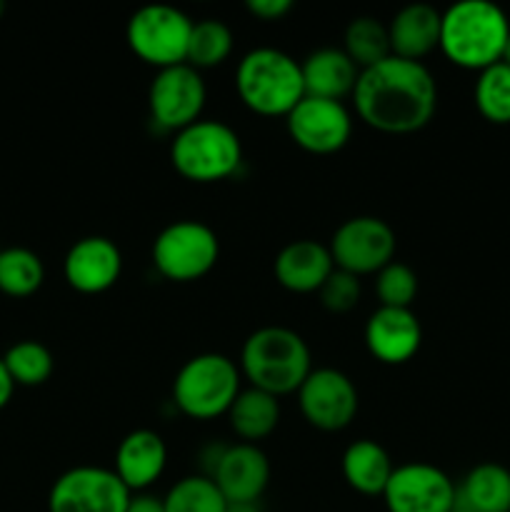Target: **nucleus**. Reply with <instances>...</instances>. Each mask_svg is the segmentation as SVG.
<instances>
[{"instance_id":"nucleus-39","label":"nucleus","mask_w":510,"mask_h":512,"mask_svg":"<svg viewBox=\"0 0 510 512\" xmlns=\"http://www.w3.org/2000/svg\"><path fill=\"white\" fill-rule=\"evenodd\" d=\"M450 512H468V510H463V508H458V505H455V510H450Z\"/></svg>"},{"instance_id":"nucleus-12","label":"nucleus","mask_w":510,"mask_h":512,"mask_svg":"<svg viewBox=\"0 0 510 512\" xmlns=\"http://www.w3.org/2000/svg\"><path fill=\"white\" fill-rule=\"evenodd\" d=\"M388 512H450L458 505V485L430 463L398 465L385 485Z\"/></svg>"},{"instance_id":"nucleus-26","label":"nucleus","mask_w":510,"mask_h":512,"mask_svg":"<svg viewBox=\"0 0 510 512\" xmlns=\"http://www.w3.org/2000/svg\"><path fill=\"white\" fill-rule=\"evenodd\" d=\"M43 260L28 248L0 250V290L10 298H28L43 285Z\"/></svg>"},{"instance_id":"nucleus-22","label":"nucleus","mask_w":510,"mask_h":512,"mask_svg":"<svg viewBox=\"0 0 510 512\" xmlns=\"http://www.w3.org/2000/svg\"><path fill=\"white\" fill-rule=\"evenodd\" d=\"M395 465L388 450L375 440H355L343 453V478L355 493L360 495H383Z\"/></svg>"},{"instance_id":"nucleus-9","label":"nucleus","mask_w":510,"mask_h":512,"mask_svg":"<svg viewBox=\"0 0 510 512\" xmlns=\"http://www.w3.org/2000/svg\"><path fill=\"white\" fill-rule=\"evenodd\" d=\"M338 270L355 275L380 273L395 258V233L385 220L358 215L340 225L328 245Z\"/></svg>"},{"instance_id":"nucleus-18","label":"nucleus","mask_w":510,"mask_h":512,"mask_svg":"<svg viewBox=\"0 0 510 512\" xmlns=\"http://www.w3.org/2000/svg\"><path fill=\"white\" fill-rule=\"evenodd\" d=\"M168 463L165 440L155 430L140 428L125 435L115 450L113 473L123 480L130 493H145L163 475Z\"/></svg>"},{"instance_id":"nucleus-19","label":"nucleus","mask_w":510,"mask_h":512,"mask_svg":"<svg viewBox=\"0 0 510 512\" xmlns=\"http://www.w3.org/2000/svg\"><path fill=\"white\" fill-rule=\"evenodd\" d=\"M275 280L290 293H318L335 270L328 245L293 240L275 255Z\"/></svg>"},{"instance_id":"nucleus-17","label":"nucleus","mask_w":510,"mask_h":512,"mask_svg":"<svg viewBox=\"0 0 510 512\" xmlns=\"http://www.w3.org/2000/svg\"><path fill=\"white\" fill-rule=\"evenodd\" d=\"M365 348L385 365H403L415 358L423 343V328L410 308L380 305L365 323Z\"/></svg>"},{"instance_id":"nucleus-30","label":"nucleus","mask_w":510,"mask_h":512,"mask_svg":"<svg viewBox=\"0 0 510 512\" xmlns=\"http://www.w3.org/2000/svg\"><path fill=\"white\" fill-rule=\"evenodd\" d=\"M3 365L13 383L25 385V388L43 385L53 375V355L38 340H20V343L10 345Z\"/></svg>"},{"instance_id":"nucleus-15","label":"nucleus","mask_w":510,"mask_h":512,"mask_svg":"<svg viewBox=\"0 0 510 512\" xmlns=\"http://www.w3.org/2000/svg\"><path fill=\"white\" fill-rule=\"evenodd\" d=\"M208 478L228 503H258L270 483L268 455L250 443L225 445Z\"/></svg>"},{"instance_id":"nucleus-25","label":"nucleus","mask_w":510,"mask_h":512,"mask_svg":"<svg viewBox=\"0 0 510 512\" xmlns=\"http://www.w3.org/2000/svg\"><path fill=\"white\" fill-rule=\"evenodd\" d=\"M343 50L348 53V58L358 65V70L373 68V65L383 63L385 58H390V35L388 25L380 23L378 18H370V15H360L353 18L345 28V45Z\"/></svg>"},{"instance_id":"nucleus-10","label":"nucleus","mask_w":510,"mask_h":512,"mask_svg":"<svg viewBox=\"0 0 510 512\" xmlns=\"http://www.w3.org/2000/svg\"><path fill=\"white\" fill-rule=\"evenodd\" d=\"M130 498L133 493L113 470L80 465L55 480L48 495V512H125Z\"/></svg>"},{"instance_id":"nucleus-3","label":"nucleus","mask_w":510,"mask_h":512,"mask_svg":"<svg viewBox=\"0 0 510 512\" xmlns=\"http://www.w3.org/2000/svg\"><path fill=\"white\" fill-rule=\"evenodd\" d=\"M310 348L295 330L265 325L248 335L240 350V375L263 393L283 398L298 393L310 375Z\"/></svg>"},{"instance_id":"nucleus-31","label":"nucleus","mask_w":510,"mask_h":512,"mask_svg":"<svg viewBox=\"0 0 510 512\" xmlns=\"http://www.w3.org/2000/svg\"><path fill=\"white\" fill-rule=\"evenodd\" d=\"M375 293L383 308H410L418 295V275L410 265L393 263L385 265L380 273H375Z\"/></svg>"},{"instance_id":"nucleus-32","label":"nucleus","mask_w":510,"mask_h":512,"mask_svg":"<svg viewBox=\"0 0 510 512\" xmlns=\"http://www.w3.org/2000/svg\"><path fill=\"white\" fill-rule=\"evenodd\" d=\"M318 293L325 310H330V313H348L360 300V280L355 275L345 273V270L335 268Z\"/></svg>"},{"instance_id":"nucleus-24","label":"nucleus","mask_w":510,"mask_h":512,"mask_svg":"<svg viewBox=\"0 0 510 512\" xmlns=\"http://www.w3.org/2000/svg\"><path fill=\"white\" fill-rule=\"evenodd\" d=\"M228 423L240 443L255 445L265 440L280 423V403L275 395L263 393L258 388L240 390L235 403L228 410Z\"/></svg>"},{"instance_id":"nucleus-34","label":"nucleus","mask_w":510,"mask_h":512,"mask_svg":"<svg viewBox=\"0 0 510 512\" xmlns=\"http://www.w3.org/2000/svg\"><path fill=\"white\" fill-rule=\"evenodd\" d=\"M125 512H165L163 498H155V495L148 493H135Z\"/></svg>"},{"instance_id":"nucleus-1","label":"nucleus","mask_w":510,"mask_h":512,"mask_svg":"<svg viewBox=\"0 0 510 512\" xmlns=\"http://www.w3.org/2000/svg\"><path fill=\"white\" fill-rule=\"evenodd\" d=\"M355 113L368 128L388 135L418 133L438 110V85L423 63L385 58L360 70L353 90Z\"/></svg>"},{"instance_id":"nucleus-20","label":"nucleus","mask_w":510,"mask_h":512,"mask_svg":"<svg viewBox=\"0 0 510 512\" xmlns=\"http://www.w3.org/2000/svg\"><path fill=\"white\" fill-rule=\"evenodd\" d=\"M440 23H443V13L435 10L433 5H405L388 25L390 53L395 58L423 63L425 55L440 48Z\"/></svg>"},{"instance_id":"nucleus-40","label":"nucleus","mask_w":510,"mask_h":512,"mask_svg":"<svg viewBox=\"0 0 510 512\" xmlns=\"http://www.w3.org/2000/svg\"><path fill=\"white\" fill-rule=\"evenodd\" d=\"M0 250H3V248H0Z\"/></svg>"},{"instance_id":"nucleus-38","label":"nucleus","mask_w":510,"mask_h":512,"mask_svg":"<svg viewBox=\"0 0 510 512\" xmlns=\"http://www.w3.org/2000/svg\"><path fill=\"white\" fill-rule=\"evenodd\" d=\"M5 13V3H3V0H0V15H3Z\"/></svg>"},{"instance_id":"nucleus-28","label":"nucleus","mask_w":510,"mask_h":512,"mask_svg":"<svg viewBox=\"0 0 510 512\" xmlns=\"http://www.w3.org/2000/svg\"><path fill=\"white\" fill-rule=\"evenodd\" d=\"M475 108L488 123H510V65L495 63L480 70L475 80Z\"/></svg>"},{"instance_id":"nucleus-6","label":"nucleus","mask_w":510,"mask_h":512,"mask_svg":"<svg viewBox=\"0 0 510 512\" xmlns=\"http://www.w3.org/2000/svg\"><path fill=\"white\" fill-rule=\"evenodd\" d=\"M240 368L220 353H200L178 370L173 380V403L193 420L228 415L240 395Z\"/></svg>"},{"instance_id":"nucleus-16","label":"nucleus","mask_w":510,"mask_h":512,"mask_svg":"<svg viewBox=\"0 0 510 512\" xmlns=\"http://www.w3.org/2000/svg\"><path fill=\"white\" fill-rule=\"evenodd\" d=\"M123 270V255L118 245L103 235H88L68 250L63 275L73 290L83 295H98L113 288Z\"/></svg>"},{"instance_id":"nucleus-4","label":"nucleus","mask_w":510,"mask_h":512,"mask_svg":"<svg viewBox=\"0 0 510 512\" xmlns=\"http://www.w3.org/2000/svg\"><path fill=\"white\" fill-rule=\"evenodd\" d=\"M235 90L248 110L263 118H285L305 98L303 70L278 48H255L240 58Z\"/></svg>"},{"instance_id":"nucleus-36","label":"nucleus","mask_w":510,"mask_h":512,"mask_svg":"<svg viewBox=\"0 0 510 512\" xmlns=\"http://www.w3.org/2000/svg\"><path fill=\"white\" fill-rule=\"evenodd\" d=\"M225 512H263L260 503H228Z\"/></svg>"},{"instance_id":"nucleus-11","label":"nucleus","mask_w":510,"mask_h":512,"mask_svg":"<svg viewBox=\"0 0 510 512\" xmlns=\"http://www.w3.org/2000/svg\"><path fill=\"white\" fill-rule=\"evenodd\" d=\"M205 98H208V90H205L200 70L190 68L188 63L163 68L155 73L148 88L150 120L158 128L180 133L195 120H200Z\"/></svg>"},{"instance_id":"nucleus-37","label":"nucleus","mask_w":510,"mask_h":512,"mask_svg":"<svg viewBox=\"0 0 510 512\" xmlns=\"http://www.w3.org/2000/svg\"><path fill=\"white\" fill-rule=\"evenodd\" d=\"M500 63L510 65V38H508V43H505V50H503V58H500Z\"/></svg>"},{"instance_id":"nucleus-33","label":"nucleus","mask_w":510,"mask_h":512,"mask_svg":"<svg viewBox=\"0 0 510 512\" xmlns=\"http://www.w3.org/2000/svg\"><path fill=\"white\" fill-rule=\"evenodd\" d=\"M245 8L263 23H273V20H283L293 10V3L290 0H248Z\"/></svg>"},{"instance_id":"nucleus-29","label":"nucleus","mask_w":510,"mask_h":512,"mask_svg":"<svg viewBox=\"0 0 510 512\" xmlns=\"http://www.w3.org/2000/svg\"><path fill=\"white\" fill-rule=\"evenodd\" d=\"M163 508L165 512H225L228 500L208 475H188L168 490Z\"/></svg>"},{"instance_id":"nucleus-23","label":"nucleus","mask_w":510,"mask_h":512,"mask_svg":"<svg viewBox=\"0 0 510 512\" xmlns=\"http://www.w3.org/2000/svg\"><path fill=\"white\" fill-rule=\"evenodd\" d=\"M458 508L468 512H510V470L480 463L460 480Z\"/></svg>"},{"instance_id":"nucleus-21","label":"nucleus","mask_w":510,"mask_h":512,"mask_svg":"<svg viewBox=\"0 0 510 512\" xmlns=\"http://www.w3.org/2000/svg\"><path fill=\"white\" fill-rule=\"evenodd\" d=\"M303 70V88L310 98L340 100L345 95H353L358 83V65L348 58L343 48H320L310 53L300 63Z\"/></svg>"},{"instance_id":"nucleus-13","label":"nucleus","mask_w":510,"mask_h":512,"mask_svg":"<svg viewBox=\"0 0 510 512\" xmlns=\"http://www.w3.org/2000/svg\"><path fill=\"white\" fill-rule=\"evenodd\" d=\"M358 390L353 380L335 368L310 370L298 388V405L308 425L323 433L345 430L358 415Z\"/></svg>"},{"instance_id":"nucleus-7","label":"nucleus","mask_w":510,"mask_h":512,"mask_svg":"<svg viewBox=\"0 0 510 512\" xmlns=\"http://www.w3.org/2000/svg\"><path fill=\"white\" fill-rule=\"evenodd\" d=\"M193 20L173 5H145L135 10L125 28L128 48L153 68H173L188 60Z\"/></svg>"},{"instance_id":"nucleus-2","label":"nucleus","mask_w":510,"mask_h":512,"mask_svg":"<svg viewBox=\"0 0 510 512\" xmlns=\"http://www.w3.org/2000/svg\"><path fill=\"white\" fill-rule=\"evenodd\" d=\"M508 38V15L490 0H460L443 13L440 50L458 68L480 73L500 63Z\"/></svg>"},{"instance_id":"nucleus-35","label":"nucleus","mask_w":510,"mask_h":512,"mask_svg":"<svg viewBox=\"0 0 510 512\" xmlns=\"http://www.w3.org/2000/svg\"><path fill=\"white\" fill-rule=\"evenodd\" d=\"M13 390H15L13 378H10L8 370H5V365H3V360H0V410L10 403V398H13Z\"/></svg>"},{"instance_id":"nucleus-27","label":"nucleus","mask_w":510,"mask_h":512,"mask_svg":"<svg viewBox=\"0 0 510 512\" xmlns=\"http://www.w3.org/2000/svg\"><path fill=\"white\" fill-rule=\"evenodd\" d=\"M233 53V33L223 20L205 18L193 23L188 43V60L185 63L195 70L218 68Z\"/></svg>"},{"instance_id":"nucleus-14","label":"nucleus","mask_w":510,"mask_h":512,"mask_svg":"<svg viewBox=\"0 0 510 512\" xmlns=\"http://www.w3.org/2000/svg\"><path fill=\"white\" fill-rule=\"evenodd\" d=\"M285 128H288L293 143L305 153L330 155L348 145L350 133H353V118L340 100L305 95L285 115Z\"/></svg>"},{"instance_id":"nucleus-8","label":"nucleus","mask_w":510,"mask_h":512,"mask_svg":"<svg viewBox=\"0 0 510 512\" xmlns=\"http://www.w3.org/2000/svg\"><path fill=\"white\" fill-rule=\"evenodd\" d=\"M220 255L218 235L200 220H178L158 233L153 243V265L173 283H193L215 268Z\"/></svg>"},{"instance_id":"nucleus-5","label":"nucleus","mask_w":510,"mask_h":512,"mask_svg":"<svg viewBox=\"0 0 510 512\" xmlns=\"http://www.w3.org/2000/svg\"><path fill=\"white\" fill-rule=\"evenodd\" d=\"M170 163L190 183H220L243 165V143L230 125L200 118L175 133Z\"/></svg>"}]
</instances>
